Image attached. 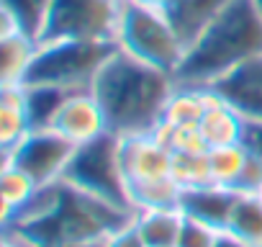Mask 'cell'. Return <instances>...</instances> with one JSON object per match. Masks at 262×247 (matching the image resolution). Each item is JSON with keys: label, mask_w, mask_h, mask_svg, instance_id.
<instances>
[{"label": "cell", "mask_w": 262, "mask_h": 247, "mask_svg": "<svg viewBox=\"0 0 262 247\" xmlns=\"http://www.w3.org/2000/svg\"><path fill=\"white\" fill-rule=\"evenodd\" d=\"M172 88L175 75L144 65L121 49L111 54L93 83L108 132L118 139L152 134L165 121V106Z\"/></svg>", "instance_id": "6da1fadb"}, {"label": "cell", "mask_w": 262, "mask_h": 247, "mask_svg": "<svg viewBox=\"0 0 262 247\" xmlns=\"http://www.w3.org/2000/svg\"><path fill=\"white\" fill-rule=\"evenodd\" d=\"M262 54V13L257 0H229L216 21L188 47L175 80L211 88L216 80Z\"/></svg>", "instance_id": "7a4b0ae2"}, {"label": "cell", "mask_w": 262, "mask_h": 247, "mask_svg": "<svg viewBox=\"0 0 262 247\" xmlns=\"http://www.w3.org/2000/svg\"><path fill=\"white\" fill-rule=\"evenodd\" d=\"M116 47L128 57L152 65L157 70H165L170 75L178 72L188 52L162 8L139 6L131 3V0H121Z\"/></svg>", "instance_id": "3957f363"}, {"label": "cell", "mask_w": 262, "mask_h": 247, "mask_svg": "<svg viewBox=\"0 0 262 247\" xmlns=\"http://www.w3.org/2000/svg\"><path fill=\"white\" fill-rule=\"evenodd\" d=\"M116 49L113 42H39V52L24 85H49L62 90L93 88L98 72Z\"/></svg>", "instance_id": "277c9868"}, {"label": "cell", "mask_w": 262, "mask_h": 247, "mask_svg": "<svg viewBox=\"0 0 262 247\" xmlns=\"http://www.w3.org/2000/svg\"><path fill=\"white\" fill-rule=\"evenodd\" d=\"M118 145H121V139L111 132L88 145H80L72 155L67 173H64V183L134 209L128 201V186H126V178L121 170Z\"/></svg>", "instance_id": "5b68a950"}, {"label": "cell", "mask_w": 262, "mask_h": 247, "mask_svg": "<svg viewBox=\"0 0 262 247\" xmlns=\"http://www.w3.org/2000/svg\"><path fill=\"white\" fill-rule=\"evenodd\" d=\"M121 0H54L39 42H113Z\"/></svg>", "instance_id": "8992f818"}, {"label": "cell", "mask_w": 262, "mask_h": 247, "mask_svg": "<svg viewBox=\"0 0 262 247\" xmlns=\"http://www.w3.org/2000/svg\"><path fill=\"white\" fill-rule=\"evenodd\" d=\"M75 150L77 147L54 129H31L21 145L0 152V162H13L39 186H52L64 180Z\"/></svg>", "instance_id": "52a82bcc"}, {"label": "cell", "mask_w": 262, "mask_h": 247, "mask_svg": "<svg viewBox=\"0 0 262 247\" xmlns=\"http://www.w3.org/2000/svg\"><path fill=\"white\" fill-rule=\"evenodd\" d=\"M52 129L59 132L64 139H70L75 147L108 134V121H105V113H103L93 88L72 90L64 98V103L57 111Z\"/></svg>", "instance_id": "ba28073f"}, {"label": "cell", "mask_w": 262, "mask_h": 247, "mask_svg": "<svg viewBox=\"0 0 262 247\" xmlns=\"http://www.w3.org/2000/svg\"><path fill=\"white\" fill-rule=\"evenodd\" d=\"M118 155H121V170L128 188L172 178V152L152 134L121 139Z\"/></svg>", "instance_id": "9c48e42d"}, {"label": "cell", "mask_w": 262, "mask_h": 247, "mask_svg": "<svg viewBox=\"0 0 262 247\" xmlns=\"http://www.w3.org/2000/svg\"><path fill=\"white\" fill-rule=\"evenodd\" d=\"M211 90L247 121H262V54L216 80Z\"/></svg>", "instance_id": "30bf717a"}, {"label": "cell", "mask_w": 262, "mask_h": 247, "mask_svg": "<svg viewBox=\"0 0 262 247\" xmlns=\"http://www.w3.org/2000/svg\"><path fill=\"white\" fill-rule=\"evenodd\" d=\"M236 193H239V191H234V188H224V186H216V183H206V186L183 191L180 209H183V214H185L188 219L201 221V224H206V227H211V229L224 232L226 224H229V216H231Z\"/></svg>", "instance_id": "8fae6325"}, {"label": "cell", "mask_w": 262, "mask_h": 247, "mask_svg": "<svg viewBox=\"0 0 262 247\" xmlns=\"http://www.w3.org/2000/svg\"><path fill=\"white\" fill-rule=\"evenodd\" d=\"M226 3L229 0H167L162 11L188 49L216 21V16L226 8Z\"/></svg>", "instance_id": "7c38bea8"}, {"label": "cell", "mask_w": 262, "mask_h": 247, "mask_svg": "<svg viewBox=\"0 0 262 247\" xmlns=\"http://www.w3.org/2000/svg\"><path fill=\"white\" fill-rule=\"evenodd\" d=\"M134 224L147 242V247H178L185 214L180 206H160V209H137Z\"/></svg>", "instance_id": "4fadbf2b"}, {"label": "cell", "mask_w": 262, "mask_h": 247, "mask_svg": "<svg viewBox=\"0 0 262 247\" xmlns=\"http://www.w3.org/2000/svg\"><path fill=\"white\" fill-rule=\"evenodd\" d=\"M198 127H201V134H203L208 150L211 147H226V145H242L247 118L216 95L213 103L208 106V111L203 113Z\"/></svg>", "instance_id": "5bb4252c"}, {"label": "cell", "mask_w": 262, "mask_h": 247, "mask_svg": "<svg viewBox=\"0 0 262 247\" xmlns=\"http://www.w3.org/2000/svg\"><path fill=\"white\" fill-rule=\"evenodd\" d=\"M31 132L24 85H0V152L13 150Z\"/></svg>", "instance_id": "9a60e30c"}, {"label": "cell", "mask_w": 262, "mask_h": 247, "mask_svg": "<svg viewBox=\"0 0 262 247\" xmlns=\"http://www.w3.org/2000/svg\"><path fill=\"white\" fill-rule=\"evenodd\" d=\"M216 93L211 88L201 85H183L175 80V88L167 98L165 106V121L172 127H190V123H201L203 113L213 103Z\"/></svg>", "instance_id": "2e32d148"}, {"label": "cell", "mask_w": 262, "mask_h": 247, "mask_svg": "<svg viewBox=\"0 0 262 247\" xmlns=\"http://www.w3.org/2000/svg\"><path fill=\"white\" fill-rule=\"evenodd\" d=\"M0 49H3L0 85H24V80L34 65V57L39 52V39L18 31V34L0 39Z\"/></svg>", "instance_id": "e0dca14e"}, {"label": "cell", "mask_w": 262, "mask_h": 247, "mask_svg": "<svg viewBox=\"0 0 262 247\" xmlns=\"http://www.w3.org/2000/svg\"><path fill=\"white\" fill-rule=\"evenodd\" d=\"M39 191V183L13 162H0V198H3V224H8Z\"/></svg>", "instance_id": "ac0fdd59"}, {"label": "cell", "mask_w": 262, "mask_h": 247, "mask_svg": "<svg viewBox=\"0 0 262 247\" xmlns=\"http://www.w3.org/2000/svg\"><path fill=\"white\" fill-rule=\"evenodd\" d=\"M226 229L252 247H262V193H236Z\"/></svg>", "instance_id": "d6986e66"}, {"label": "cell", "mask_w": 262, "mask_h": 247, "mask_svg": "<svg viewBox=\"0 0 262 247\" xmlns=\"http://www.w3.org/2000/svg\"><path fill=\"white\" fill-rule=\"evenodd\" d=\"M72 90L49 88V85H24V100L29 111L31 129H52L59 106Z\"/></svg>", "instance_id": "ffe728a7"}, {"label": "cell", "mask_w": 262, "mask_h": 247, "mask_svg": "<svg viewBox=\"0 0 262 247\" xmlns=\"http://www.w3.org/2000/svg\"><path fill=\"white\" fill-rule=\"evenodd\" d=\"M249 150L242 145H226V147H211L208 150V170H211V183L234 188L239 186V178L244 173Z\"/></svg>", "instance_id": "44dd1931"}, {"label": "cell", "mask_w": 262, "mask_h": 247, "mask_svg": "<svg viewBox=\"0 0 262 247\" xmlns=\"http://www.w3.org/2000/svg\"><path fill=\"white\" fill-rule=\"evenodd\" d=\"M183 198V188L172 180H152V183H142V186H131L128 188V201L137 209H160V206H180Z\"/></svg>", "instance_id": "7402d4cb"}, {"label": "cell", "mask_w": 262, "mask_h": 247, "mask_svg": "<svg viewBox=\"0 0 262 247\" xmlns=\"http://www.w3.org/2000/svg\"><path fill=\"white\" fill-rule=\"evenodd\" d=\"M52 3L54 0H0V8H6L18 21V29L24 34L41 39Z\"/></svg>", "instance_id": "603a6c76"}, {"label": "cell", "mask_w": 262, "mask_h": 247, "mask_svg": "<svg viewBox=\"0 0 262 247\" xmlns=\"http://www.w3.org/2000/svg\"><path fill=\"white\" fill-rule=\"evenodd\" d=\"M172 180L183 191L211 183L208 152H172Z\"/></svg>", "instance_id": "cb8c5ba5"}, {"label": "cell", "mask_w": 262, "mask_h": 247, "mask_svg": "<svg viewBox=\"0 0 262 247\" xmlns=\"http://www.w3.org/2000/svg\"><path fill=\"white\" fill-rule=\"evenodd\" d=\"M216 237H219V229H211V227L185 216L178 247H216Z\"/></svg>", "instance_id": "d4e9b609"}, {"label": "cell", "mask_w": 262, "mask_h": 247, "mask_svg": "<svg viewBox=\"0 0 262 247\" xmlns=\"http://www.w3.org/2000/svg\"><path fill=\"white\" fill-rule=\"evenodd\" d=\"M108 247H147V242L142 239L134 219H131L128 224H123V227H118L116 232L108 234Z\"/></svg>", "instance_id": "484cf974"}, {"label": "cell", "mask_w": 262, "mask_h": 247, "mask_svg": "<svg viewBox=\"0 0 262 247\" xmlns=\"http://www.w3.org/2000/svg\"><path fill=\"white\" fill-rule=\"evenodd\" d=\"M244 147L262 160V121H247L244 129Z\"/></svg>", "instance_id": "4316f807"}, {"label": "cell", "mask_w": 262, "mask_h": 247, "mask_svg": "<svg viewBox=\"0 0 262 247\" xmlns=\"http://www.w3.org/2000/svg\"><path fill=\"white\" fill-rule=\"evenodd\" d=\"M216 247H252V244H247L244 239H239V237L231 234L229 229H224V232H219V237H216Z\"/></svg>", "instance_id": "83f0119b"}, {"label": "cell", "mask_w": 262, "mask_h": 247, "mask_svg": "<svg viewBox=\"0 0 262 247\" xmlns=\"http://www.w3.org/2000/svg\"><path fill=\"white\" fill-rule=\"evenodd\" d=\"M3 247H31L29 242H24L21 237H16V234H3Z\"/></svg>", "instance_id": "f1b7e54d"}, {"label": "cell", "mask_w": 262, "mask_h": 247, "mask_svg": "<svg viewBox=\"0 0 262 247\" xmlns=\"http://www.w3.org/2000/svg\"><path fill=\"white\" fill-rule=\"evenodd\" d=\"M131 3H139V6H152V8H165L167 0H131Z\"/></svg>", "instance_id": "f546056e"}, {"label": "cell", "mask_w": 262, "mask_h": 247, "mask_svg": "<svg viewBox=\"0 0 262 247\" xmlns=\"http://www.w3.org/2000/svg\"><path fill=\"white\" fill-rule=\"evenodd\" d=\"M257 8H259V13H262V0H257Z\"/></svg>", "instance_id": "4dcf8cb0"}]
</instances>
